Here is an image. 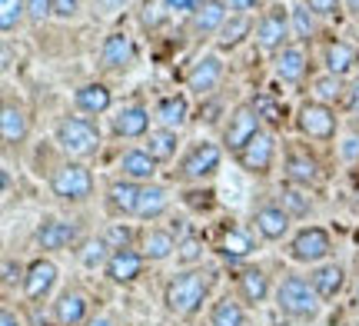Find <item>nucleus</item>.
<instances>
[{
  "instance_id": "1",
  "label": "nucleus",
  "mask_w": 359,
  "mask_h": 326,
  "mask_svg": "<svg viewBox=\"0 0 359 326\" xmlns=\"http://www.w3.org/2000/svg\"><path fill=\"white\" fill-rule=\"evenodd\" d=\"M206 276L203 273H180L173 283L167 287V306L173 313H196L200 310V303L206 297Z\"/></svg>"
},
{
  "instance_id": "2",
  "label": "nucleus",
  "mask_w": 359,
  "mask_h": 326,
  "mask_svg": "<svg viewBox=\"0 0 359 326\" xmlns=\"http://www.w3.org/2000/svg\"><path fill=\"white\" fill-rule=\"evenodd\" d=\"M57 144L64 147L67 154L74 157H83V154H93L97 144H100V133L97 127L83 117H67L60 127H57Z\"/></svg>"
},
{
  "instance_id": "3",
  "label": "nucleus",
  "mask_w": 359,
  "mask_h": 326,
  "mask_svg": "<svg viewBox=\"0 0 359 326\" xmlns=\"http://www.w3.org/2000/svg\"><path fill=\"white\" fill-rule=\"evenodd\" d=\"M276 300H280V306L286 310V313L313 316V313H316V300H320V293H316V287H313V283L299 280V276H290V280L280 287Z\"/></svg>"
},
{
  "instance_id": "4",
  "label": "nucleus",
  "mask_w": 359,
  "mask_h": 326,
  "mask_svg": "<svg viewBox=\"0 0 359 326\" xmlns=\"http://www.w3.org/2000/svg\"><path fill=\"white\" fill-rule=\"evenodd\" d=\"M90 190H93V177L80 163H67L53 173V193L64 196V200H83V196H90Z\"/></svg>"
},
{
  "instance_id": "5",
  "label": "nucleus",
  "mask_w": 359,
  "mask_h": 326,
  "mask_svg": "<svg viewBox=\"0 0 359 326\" xmlns=\"http://www.w3.org/2000/svg\"><path fill=\"white\" fill-rule=\"evenodd\" d=\"M259 133V114L253 110V107H240L236 114L230 117V127H226V144H230V150H243L253 137Z\"/></svg>"
},
{
  "instance_id": "6",
  "label": "nucleus",
  "mask_w": 359,
  "mask_h": 326,
  "mask_svg": "<svg viewBox=\"0 0 359 326\" xmlns=\"http://www.w3.org/2000/svg\"><path fill=\"white\" fill-rule=\"evenodd\" d=\"M333 110L326 104H306L299 110V130L306 133V137H316V140H326V137H333Z\"/></svg>"
},
{
  "instance_id": "7",
  "label": "nucleus",
  "mask_w": 359,
  "mask_h": 326,
  "mask_svg": "<svg viewBox=\"0 0 359 326\" xmlns=\"http://www.w3.org/2000/svg\"><path fill=\"white\" fill-rule=\"evenodd\" d=\"M330 253V236L323 233L320 226H306L303 233H296L293 240V257L299 263H316Z\"/></svg>"
},
{
  "instance_id": "8",
  "label": "nucleus",
  "mask_w": 359,
  "mask_h": 326,
  "mask_svg": "<svg viewBox=\"0 0 359 326\" xmlns=\"http://www.w3.org/2000/svg\"><path fill=\"white\" fill-rule=\"evenodd\" d=\"M217 167H219V147H213V144H196L190 154H187V160H183L180 173H183V177H190V180H196V177L213 173Z\"/></svg>"
},
{
  "instance_id": "9",
  "label": "nucleus",
  "mask_w": 359,
  "mask_h": 326,
  "mask_svg": "<svg viewBox=\"0 0 359 326\" xmlns=\"http://www.w3.org/2000/svg\"><path fill=\"white\" fill-rule=\"evenodd\" d=\"M240 163H243L246 170H253V173H266L269 163H273V137L259 130L257 137L240 150Z\"/></svg>"
},
{
  "instance_id": "10",
  "label": "nucleus",
  "mask_w": 359,
  "mask_h": 326,
  "mask_svg": "<svg viewBox=\"0 0 359 326\" xmlns=\"http://www.w3.org/2000/svg\"><path fill=\"white\" fill-rule=\"evenodd\" d=\"M140 270H143V257L133 253V250H114V257L107 260V273H110V280H116V283L137 280Z\"/></svg>"
},
{
  "instance_id": "11",
  "label": "nucleus",
  "mask_w": 359,
  "mask_h": 326,
  "mask_svg": "<svg viewBox=\"0 0 359 326\" xmlns=\"http://www.w3.org/2000/svg\"><path fill=\"white\" fill-rule=\"evenodd\" d=\"M74 240H77V226H74V223H64V220H50L37 230V243L43 250H64V247H70Z\"/></svg>"
},
{
  "instance_id": "12",
  "label": "nucleus",
  "mask_w": 359,
  "mask_h": 326,
  "mask_svg": "<svg viewBox=\"0 0 359 326\" xmlns=\"http://www.w3.org/2000/svg\"><path fill=\"white\" fill-rule=\"evenodd\" d=\"M53 280H57V266L50 260H37L30 263V270H27V280H24V290L30 300H40L47 290L53 287Z\"/></svg>"
},
{
  "instance_id": "13",
  "label": "nucleus",
  "mask_w": 359,
  "mask_h": 326,
  "mask_svg": "<svg viewBox=\"0 0 359 326\" xmlns=\"http://www.w3.org/2000/svg\"><path fill=\"white\" fill-rule=\"evenodd\" d=\"M286 30H290V24H286V13H283V11H269L266 17L259 20V27H257L259 47H263V50L280 47L283 37H286Z\"/></svg>"
},
{
  "instance_id": "14",
  "label": "nucleus",
  "mask_w": 359,
  "mask_h": 326,
  "mask_svg": "<svg viewBox=\"0 0 359 326\" xmlns=\"http://www.w3.org/2000/svg\"><path fill=\"white\" fill-rule=\"evenodd\" d=\"M219 77H223V64H219V57H203V60L190 70V90H196V93L213 90V87L219 83Z\"/></svg>"
},
{
  "instance_id": "15",
  "label": "nucleus",
  "mask_w": 359,
  "mask_h": 326,
  "mask_svg": "<svg viewBox=\"0 0 359 326\" xmlns=\"http://www.w3.org/2000/svg\"><path fill=\"white\" fill-rule=\"evenodd\" d=\"M257 230L266 236V240H280V236L290 230V213L280 207H263L257 213Z\"/></svg>"
},
{
  "instance_id": "16",
  "label": "nucleus",
  "mask_w": 359,
  "mask_h": 326,
  "mask_svg": "<svg viewBox=\"0 0 359 326\" xmlns=\"http://www.w3.org/2000/svg\"><path fill=\"white\" fill-rule=\"evenodd\" d=\"M120 170L127 173L130 180H150L156 173V160L147 154V150H130V154H123V160H120Z\"/></svg>"
},
{
  "instance_id": "17",
  "label": "nucleus",
  "mask_w": 359,
  "mask_h": 326,
  "mask_svg": "<svg viewBox=\"0 0 359 326\" xmlns=\"http://www.w3.org/2000/svg\"><path fill=\"white\" fill-rule=\"evenodd\" d=\"M147 127H150V114L143 107H130L120 117H114V130L120 137H140V133H147Z\"/></svg>"
},
{
  "instance_id": "18",
  "label": "nucleus",
  "mask_w": 359,
  "mask_h": 326,
  "mask_svg": "<svg viewBox=\"0 0 359 326\" xmlns=\"http://www.w3.org/2000/svg\"><path fill=\"white\" fill-rule=\"evenodd\" d=\"M130 57H133V43H130L127 34H110V37H107V43H103V53H100L103 67L130 64Z\"/></svg>"
},
{
  "instance_id": "19",
  "label": "nucleus",
  "mask_w": 359,
  "mask_h": 326,
  "mask_svg": "<svg viewBox=\"0 0 359 326\" xmlns=\"http://www.w3.org/2000/svg\"><path fill=\"white\" fill-rule=\"evenodd\" d=\"M87 316V297L83 293H64L57 300V320L64 326H77Z\"/></svg>"
},
{
  "instance_id": "20",
  "label": "nucleus",
  "mask_w": 359,
  "mask_h": 326,
  "mask_svg": "<svg viewBox=\"0 0 359 326\" xmlns=\"http://www.w3.org/2000/svg\"><path fill=\"white\" fill-rule=\"evenodd\" d=\"M167 210V190L163 186H143L140 190V200H137V217L143 220H154Z\"/></svg>"
},
{
  "instance_id": "21",
  "label": "nucleus",
  "mask_w": 359,
  "mask_h": 326,
  "mask_svg": "<svg viewBox=\"0 0 359 326\" xmlns=\"http://www.w3.org/2000/svg\"><path fill=\"white\" fill-rule=\"evenodd\" d=\"M77 107L87 110V114H103L110 107V90L103 83H87V87L77 90Z\"/></svg>"
},
{
  "instance_id": "22",
  "label": "nucleus",
  "mask_w": 359,
  "mask_h": 326,
  "mask_svg": "<svg viewBox=\"0 0 359 326\" xmlns=\"http://www.w3.org/2000/svg\"><path fill=\"white\" fill-rule=\"evenodd\" d=\"M313 287H316V293H320L323 300H333L336 293L343 290V270L339 266H320L316 273H313Z\"/></svg>"
},
{
  "instance_id": "23",
  "label": "nucleus",
  "mask_w": 359,
  "mask_h": 326,
  "mask_svg": "<svg viewBox=\"0 0 359 326\" xmlns=\"http://www.w3.org/2000/svg\"><path fill=\"white\" fill-rule=\"evenodd\" d=\"M359 53L349 47V43H330V50H326V67H330V74L333 77H339V74H349L353 70V64H356Z\"/></svg>"
},
{
  "instance_id": "24",
  "label": "nucleus",
  "mask_w": 359,
  "mask_h": 326,
  "mask_svg": "<svg viewBox=\"0 0 359 326\" xmlns=\"http://www.w3.org/2000/svg\"><path fill=\"white\" fill-rule=\"evenodd\" d=\"M219 250H223V257H230V260H243V257L253 253V240H250L243 230L230 226V230L223 233V240H219Z\"/></svg>"
},
{
  "instance_id": "25",
  "label": "nucleus",
  "mask_w": 359,
  "mask_h": 326,
  "mask_svg": "<svg viewBox=\"0 0 359 326\" xmlns=\"http://www.w3.org/2000/svg\"><path fill=\"white\" fill-rule=\"evenodd\" d=\"M0 130H4V140H7V144H20L27 137V117L17 110V107H4Z\"/></svg>"
},
{
  "instance_id": "26",
  "label": "nucleus",
  "mask_w": 359,
  "mask_h": 326,
  "mask_svg": "<svg viewBox=\"0 0 359 326\" xmlns=\"http://www.w3.org/2000/svg\"><path fill=\"white\" fill-rule=\"evenodd\" d=\"M173 253V236L163 233V230H147L143 233V257L150 260H167Z\"/></svg>"
},
{
  "instance_id": "27",
  "label": "nucleus",
  "mask_w": 359,
  "mask_h": 326,
  "mask_svg": "<svg viewBox=\"0 0 359 326\" xmlns=\"http://www.w3.org/2000/svg\"><path fill=\"white\" fill-rule=\"evenodd\" d=\"M137 200H140V190L133 186V183H114L110 186V207L116 213H137Z\"/></svg>"
},
{
  "instance_id": "28",
  "label": "nucleus",
  "mask_w": 359,
  "mask_h": 326,
  "mask_svg": "<svg viewBox=\"0 0 359 326\" xmlns=\"http://www.w3.org/2000/svg\"><path fill=\"white\" fill-rule=\"evenodd\" d=\"M286 173H290L293 183H313L316 180V160L306 157V154H299V150H293L290 160H286Z\"/></svg>"
},
{
  "instance_id": "29",
  "label": "nucleus",
  "mask_w": 359,
  "mask_h": 326,
  "mask_svg": "<svg viewBox=\"0 0 359 326\" xmlns=\"http://www.w3.org/2000/svg\"><path fill=\"white\" fill-rule=\"evenodd\" d=\"M276 74H280L283 80H299L303 77V74H306V57H303V50H296V47L283 50L280 60H276Z\"/></svg>"
},
{
  "instance_id": "30",
  "label": "nucleus",
  "mask_w": 359,
  "mask_h": 326,
  "mask_svg": "<svg viewBox=\"0 0 359 326\" xmlns=\"http://www.w3.org/2000/svg\"><path fill=\"white\" fill-rule=\"evenodd\" d=\"M147 154L154 160H170L177 154V137L170 130H154L150 133V140H147Z\"/></svg>"
},
{
  "instance_id": "31",
  "label": "nucleus",
  "mask_w": 359,
  "mask_h": 326,
  "mask_svg": "<svg viewBox=\"0 0 359 326\" xmlns=\"http://www.w3.org/2000/svg\"><path fill=\"white\" fill-rule=\"evenodd\" d=\"M240 290H243V297L250 303H259L263 297H266L269 283H266V276L259 273V270H243V273H240Z\"/></svg>"
},
{
  "instance_id": "32",
  "label": "nucleus",
  "mask_w": 359,
  "mask_h": 326,
  "mask_svg": "<svg viewBox=\"0 0 359 326\" xmlns=\"http://www.w3.org/2000/svg\"><path fill=\"white\" fill-rule=\"evenodd\" d=\"M223 17H226L223 4H219V0H206L203 11L196 13V30H200V34H206V30H217V27L223 24Z\"/></svg>"
},
{
  "instance_id": "33",
  "label": "nucleus",
  "mask_w": 359,
  "mask_h": 326,
  "mask_svg": "<svg viewBox=\"0 0 359 326\" xmlns=\"http://www.w3.org/2000/svg\"><path fill=\"white\" fill-rule=\"evenodd\" d=\"M210 326H243V310H240V303L219 300L217 310H213V320H210Z\"/></svg>"
},
{
  "instance_id": "34",
  "label": "nucleus",
  "mask_w": 359,
  "mask_h": 326,
  "mask_svg": "<svg viewBox=\"0 0 359 326\" xmlns=\"http://www.w3.org/2000/svg\"><path fill=\"white\" fill-rule=\"evenodd\" d=\"M160 120L167 123V127H180L183 120H187V100L183 97H167V100H160Z\"/></svg>"
},
{
  "instance_id": "35",
  "label": "nucleus",
  "mask_w": 359,
  "mask_h": 326,
  "mask_svg": "<svg viewBox=\"0 0 359 326\" xmlns=\"http://www.w3.org/2000/svg\"><path fill=\"white\" fill-rule=\"evenodd\" d=\"M246 34H250V20H246V17H233V20H226L223 30H219V43H223V47H233V43H240Z\"/></svg>"
},
{
  "instance_id": "36",
  "label": "nucleus",
  "mask_w": 359,
  "mask_h": 326,
  "mask_svg": "<svg viewBox=\"0 0 359 326\" xmlns=\"http://www.w3.org/2000/svg\"><path fill=\"white\" fill-rule=\"evenodd\" d=\"M283 207H286V213L303 217V213L309 210V196H303L296 186H283Z\"/></svg>"
},
{
  "instance_id": "37",
  "label": "nucleus",
  "mask_w": 359,
  "mask_h": 326,
  "mask_svg": "<svg viewBox=\"0 0 359 326\" xmlns=\"http://www.w3.org/2000/svg\"><path fill=\"white\" fill-rule=\"evenodd\" d=\"M20 13H24V0H0V27L4 30H13Z\"/></svg>"
},
{
  "instance_id": "38",
  "label": "nucleus",
  "mask_w": 359,
  "mask_h": 326,
  "mask_svg": "<svg viewBox=\"0 0 359 326\" xmlns=\"http://www.w3.org/2000/svg\"><path fill=\"white\" fill-rule=\"evenodd\" d=\"M27 11H30L34 20H43V17L53 11V0H27Z\"/></svg>"
},
{
  "instance_id": "39",
  "label": "nucleus",
  "mask_w": 359,
  "mask_h": 326,
  "mask_svg": "<svg viewBox=\"0 0 359 326\" xmlns=\"http://www.w3.org/2000/svg\"><path fill=\"white\" fill-rule=\"evenodd\" d=\"M257 114H266V120H273V123H280L283 120L280 107L273 104V100H257Z\"/></svg>"
},
{
  "instance_id": "40",
  "label": "nucleus",
  "mask_w": 359,
  "mask_h": 326,
  "mask_svg": "<svg viewBox=\"0 0 359 326\" xmlns=\"http://www.w3.org/2000/svg\"><path fill=\"white\" fill-rule=\"evenodd\" d=\"M103 250H107V240H100V243H90L87 253H83V263H87V266L100 263V260H103Z\"/></svg>"
},
{
  "instance_id": "41",
  "label": "nucleus",
  "mask_w": 359,
  "mask_h": 326,
  "mask_svg": "<svg viewBox=\"0 0 359 326\" xmlns=\"http://www.w3.org/2000/svg\"><path fill=\"white\" fill-rule=\"evenodd\" d=\"M293 20H296V34H299V37H309V34H313V20L306 17V11H293Z\"/></svg>"
},
{
  "instance_id": "42",
  "label": "nucleus",
  "mask_w": 359,
  "mask_h": 326,
  "mask_svg": "<svg viewBox=\"0 0 359 326\" xmlns=\"http://www.w3.org/2000/svg\"><path fill=\"white\" fill-rule=\"evenodd\" d=\"M316 90H320V97H336L339 93V80H333V77H323V80H316Z\"/></svg>"
},
{
  "instance_id": "43",
  "label": "nucleus",
  "mask_w": 359,
  "mask_h": 326,
  "mask_svg": "<svg viewBox=\"0 0 359 326\" xmlns=\"http://www.w3.org/2000/svg\"><path fill=\"white\" fill-rule=\"evenodd\" d=\"M196 257H200V240H183V247H180V260H196Z\"/></svg>"
},
{
  "instance_id": "44",
  "label": "nucleus",
  "mask_w": 359,
  "mask_h": 326,
  "mask_svg": "<svg viewBox=\"0 0 359 326\" xmlns=\"http://www.w3.org/2000/svg\"><path fill=\"white\" fill-rule=\"evenodd\" d=\"M127 240H130L127 230H120V226H114V230H110V236H107V247L114 243L116 250H127Z\"/></svg>"
},
{
  "instance_id": "45",
  "label": "nucleus",
  "mask_w": 359,
  "mask_h": 326,
  "mask_svg": "<svg viewBox=\"0 0 359 326\" xmlns=\"http://www.w3.org/2000/svg\"><path fill=\"white\" fill-rule=\"evenodd\" d=\"M74 11H77V0H53V13H60V17H70Z\"/></svg>"
},
{
  "instance_id": "46",
  "label": "nucleus",
  "mask_w": 359,
  "mask_h": 326,
  "mask_svg": "<svg viewBox=\"0 0 359 326\" xmlns=\"http://www.w3.org/2000/svg\"><path fill=\"white\" fill-rule=\"evenodd\" d=\"M309 11H316V13H333V11H336V0H309Z\"/></svg>"
},
{
  "instance_id": "47",
  "label": "nucleus",
  "mask_w": 359,
  "mask_h": 326,
  "mask_svg": "<svg viewBox=\"0 0 359 326\" xmlns=\"http://www.w3.org/2000/svg\"><path fill=\"white\" fill-rule=\"evenodd\" d=\"M17 276H20V270H17V266H13V263L7 260V263H4V287H11Z\"/></svg>"
},
{
  "instance_id": "48",
  "label": "nucleus",
  "mask_w": 359,
  "mask_h": 326,
  "mask_svg": "<svg viewBox=\"0 0 359 326\" xmlns=\"http://www.w3.org/2000/svg\"><path fill=\"white\" fill-rule=\"evenodd\" d=\"M233 11H253L257 7V0H230Z\"/></svg>"
},
{
  "instance_id": "49",
  "label": "nucleus",
  "mask_w": 359,
  "mask_h": 326,
  "mask_svg": "<svg viewBox=\"0 0 359 326\" xmlns=\"http://www.w3.org/2000/svg\"><path fill=\"white\" fill-rule=\"evenodd\" d=\"M167 7L170 11H190L193 0H167Z\"/></svg>"
},
{
  "instance_id": "50",
  "label": "nucleus",
  "mask_w": 359,
  "mask_h": 326,
  "mask_svg": "<svg viewBox=\"0 0 359 326\" xmlns=\"http://www.w3.org/2000/svg\"><path fill=\"white\" fill-rule=\"evenodd\" d=\"M0 326H17V320H13L11 310H4V313H0Z\"/></svg>"
},
{
  "instance_id": "51",
  "label": "nucleus",
  "mask_w": 359,
  "mask_h": 326,
  "mask_svg": "<svg viewBox=\"0 0 359 326\" xmlns=\"http://www.w3.org/2000/svg\"><path fill=\"white\" fill-rule=\"evenodd\" d=\"M87 326H114V320H110V316H97V320H90Z\"/></svg>"
},
{
  "instance_id": "52",
  "label": "nucleus",
  "mask_w": 359,
  "mask_h": 326,
  "mask_svg": "<svg viewBox=\"0 0 359 326\" xmlns=\"http://www.w3.org/2000/svg\"><path fill=\"white\" fill-rule=\"evenodd\" d=\"M103 4H110V7H120V4H127V0H103Z\"/></svg>"
},
{
  "instance_id": "53",
  "label": "nucleus",
  "mask_w": 359,
  "mask_h": 326,
  "mask_svg": "<svg viewBox=\"0 0 359 326\" xmlns=\"http://www.w3.org/2000/svg\"><path fill=\"white\" fill-rule=\"evenodd\" d=\"M349 7H353V11H359V0H349Z\"/></svg>"
},
{
  "instance_id": "54",
  "label": "nucleus",
  "mask_w": 359,
  "mask_h": 326,
  "mask_svg": "<svg viewBox=\"0 0 359 326\" xmlns=\"http://www.w3.org/2000/svg\"><path fill=\"white\" fill-rule=\"evenodd\" d=\"M356 306H359V290H356Z\"/></svg>"
},
{
  "instance_id": "55",
  "label": "nucleus",
  "mask_w": 359,
  "mask_h": 326,
  "mask_svg": "<svg viewBox=\"0 0 359 326\" xmlns=\"http://www.w3.org/2000/svg\"><path fill=\"white\" fill-rule=\"evenodd\" d=\"M356 100H359V83H356Z\"/></svg>"
},
{
  "instance_id": "56",
  "label": "nucleus",
  "mask_w": 359,
  "mask_h": 326,
  "mask_svg": "<svg viewBox=\"0 0 359 326\" xmlns=\"http://www.w3.org/2000/svg\"><path fill=\"white\" fill-rule=\"evenodd\" d=\"M193 4H200V0H193Z\"/></svg>"
}]
</instances>
